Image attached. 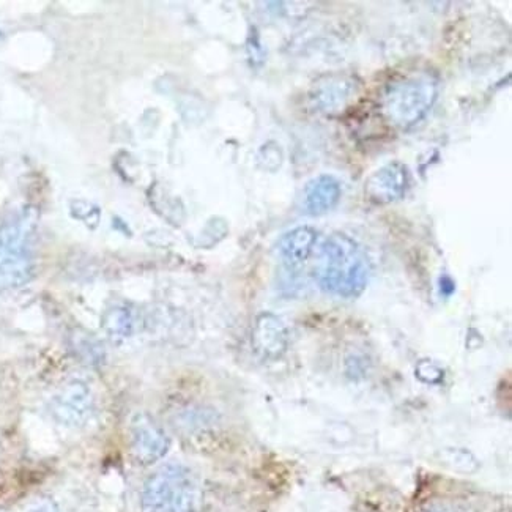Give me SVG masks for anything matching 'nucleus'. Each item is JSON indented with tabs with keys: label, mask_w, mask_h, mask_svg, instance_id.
Wrapping results in <instances>:
<instances>
[{
	"label": "nucleus",
	"mask_w": 512,
	"mask_h": 512,
	"mask_svg": "<svg viewBox=\"0 0 512 512\" xmlns=\"http://www.w3.org/2000/svg\"><path fill=\"white\" fill-rule=\"evenodd\" d=\"M429 512H445V511H442V509H432V511H429Z\"/></svg>",
	"instance_id": "13"
},
{
	"label": "nucleus",
	"mask_w": 512,
	"mask_h": 512,
	"mask_svg": "<svg viewBox=\"0 0 512 512\" xmlns=\"http://www.w3.org/2000/svg\"><path fill=\"white\" fill-rule=\"evenodd\" d=\"M254 347L265 358L281 357L287 347V331L278 317L264 314L254 328Z\"/></svg>",
	"instance_id": "8"
},
{
	"label": "nucleus",
	"mask_w": 512,
	"mask_h": 512,
	"mask_svg": "<svg viewBox=\"0 0 512 512\" xmlns=\"http://www.w3.org/2000/svg\"><path fill=\"white\" fill-rule=\"evenodd\" d=\"M49 412L57 423L65 427H84L95 412V397L87 383L71 380L49 402Z\"/></svg>",
	"instance_id": "4"
},
{
	"label": "nucleus",
	"mask_w": 512,
	"mask_h": 512,
	"mask_svg": "<svg viewBox=\"0 0 512 512\" xmlns=\"http://www.w3.org/2000/svg\"><path fill=\"white\" fill-rule=\"evenodd\" d=\"M108 328L112 333L127 334L130 331V319L125 316V312H116V316H112L109 320Z\"/></svg>",
	"instance_id": "11"
},
{
	"label": "nucleus",
	"mask_w": 512,
	"mask_h": 512,
	"mask_svg": "<svg viewBox=\"0 0 512 512\" xmlns=\"http://www.w3.org/2000/svg\"><path fill=\"white\" fill-rule=\"evenodd\" d=\"M369 262L355 240L344 234L328 237L320 248L316 278L320 289L341 298H355L368 286Z\"/></svg>",
	"instance_id": "1"
},
{
	"label": "nucleus",
	"mask_w": 512,
	"mask_h": 512,
	"mask_svg": "<svg viewBox=\"0 0 512 512\" xmlns=\"http://www.w3.org/2000/svg\"><path fill=\"white\" fill-rule=\"evenodd\" d=\"M32 512H60V509L57 508V505L54 503V501L45 500L41 501V503H38Z\"/></svg>",
	"instance_id": "12"
},
{
	"label": "nucleus",
	"mask_w": 512,
	"mask_h": 512,
	"mask_svg": "<svg viewBox=\"0 0 512 512\" xmlns=\"http://www.w3.org/2000/svg\"><path fill=\"white\" fill-rule=\"evenodd\" d=\"M341 183L333 175H319L306 186L305 208L311 216L331 212L341 201Z\"/></svg>",
	"instance_id": "7"
},
{
	"label": "nucleus",
	"mask_w": 512,
	"mask_h": 512,
	"mask_svg": "<svg viewBox=\"0 0 512 512\" xmlns=\"http://www.w3.org/2000/svg\"><path fill=\"white\" fill-rule=\"evenodd\" d=\"M409 186V169L399 161L386 164L375 172L366 183L369 201L375 204H391L404 197Z\"/></svg>",
	"instance_id": "6"
},
{
	"label": "nucleus",
	"mask_w": 512,
	"mask_h": 512,
	"mask_svg": "<svg viewBox=\"0 0 512 512\" xmlns=\"http://www.w3.org/2000/svg\"><path fill=\"white\" fill-rule=\"evenodd\" d=\"M438 95V79L431 73L394 82L385 95V112L393 125L407 130L431 111Z\"/></svg>",
	"instance_id": "3"
},
{
	"label": "nucleus",
	"mask_w": 512,
	"mask_h": 512,
	"mask_svg": "<svg viewBox=\"0 0 512 512\" xmlns=\"http://www.w3.org/2000/svg\"><path fill=\"white\" fill-rule=\"evenodd\" d=\"M131 454L142 465L155 464L166 456L171 440L149 415L134 416L130 427Z\"/></svg>",
	"instance_id": "5"
},
{
	"label": "nucleus",
	"mask_w": 512,
	"mask_h": 512,
	"mask_svg": "<svg viewBox=\"0 0 512 512\" xmlns=\"http://www.w3.org/2000/svg\"><path fill=\"white\" fill-rule=\"evenodd\" d=\"M416 374L420 377L423 382H426L427 375H431L429 377V383H437L443 379V372L435 366V364L429 363V361H424V363H420L418 369H416Z\"/></svg>",
	"instance_id": "10"
},
{
	"label": "nucleus",
	"mask_w": 512,
	"mask_h": 512,
	"mask_svg": "<svg viewBox=\"0 0 512 512\" xmlns=\"http://www.w3.org/2000/svg\"><path fill=\"white\" fill-rule=\"evenodd\" d=\"M144 512H197L202 506V487L191 468L167 464L149 476L142 487Z\"/></svg>",
	"instance_id": "2"
},
{
	"label": "nucleus",
	"mask_w": 512,
	"mask_h": 512,
	"mask_svg": "<svg viewBox=\"0 0 512 512\" xmlns=\"http://www.w3.org/2000/svg\"><path fill=\"white\" fill-rule=\"evenodd\" d=\"M317 232L312 227H298L284 235L279 243V253L289 267H301L316 246Z\"/></svg>",
	"instance_id": "9"
}]
</instances>
